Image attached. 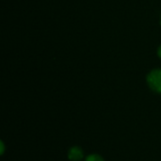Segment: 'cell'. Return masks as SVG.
<instances>
[{"label":"cell","instance_id":"6da1fadb","mask_svg":"<svg viewBox=\"0 0 161 161\" xmlns=\"http://www.w3.org/2000/svg\"><path fill=\"white\" fill-rule=\"evenodd\" d=\"M147 83L154 92L161 93V69H156L149 73Z\"/></svg>","mask_w":161,"mask_h":161},{"label":"cell","instance_id":"7a4b0ae2","mask_svg":"<svg viewBox=\"0 0 161 161\" xmlns=\"http://www.w3.org/2000/svg\"><path fill=\"white\" fill-rule=\"evenodd\" d=\"M68 158L72 161H79L83 158V151L79 147H73L68 153Z\"/></svg>","mask_w":161,"mask_h":161},{"label":"cell","instance_id":"3957f363","mask_svg":"<svg viewBox=\"0 0 161 161\" xmlns=\"http://www.w3.org/2000/svg\"><path fill=\"white\" fill-rule=\"evenodd\" d=\"M86 161H104V159L98 155H91L86 158Z\"/></svg>","mask_w":161,"mask_h":161},{"label":"cell","instance_id":"277c9868","mask_svg":"<svg viewBox=\"0 0 161 161\" xmlns=\"http://www.w3.org/2000/svg\"><path fill=\"white\" fill-rule=\"evenodd\" d=\"M158 55L159 58H161V45L159 46V48L158 49Z\"/></svg>","mask_w":161,"mask_h":161},{"label":"cell","instance_id":"5b68a950","mask_svg":"<svg viewBox=\"0 0 161 161\" xmlns=\"http://www.w3.org/2000/svg\"><path fill=\"white\" fill-rule=\"evenodd\" d=\"M160 24H161V22H160Z\"/></svg>","mask_w":161,"mask_h":161}]
</instances>
